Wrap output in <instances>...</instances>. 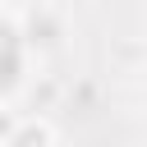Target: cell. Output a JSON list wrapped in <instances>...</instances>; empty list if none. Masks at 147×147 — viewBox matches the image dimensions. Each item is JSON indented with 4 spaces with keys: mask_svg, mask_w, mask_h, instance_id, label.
I'll list each match as a JSON object with an SVG mask.
<instances>
[{
    "mask_svg": "<svg viewBox=\"0 0 147 147\" xmlns=\"http://www.w3.org/2000/svg\"><path fill=\"white\" fill-rule=\"evenodd\" d=\"M14 74H18V41H14L9 23L0 18V92H9Z\"/></svg>",
    "mask_w": 147,
    "mask_h": 147,
    "instance_id": "6da1fadb",
    "label": "cell"
},
{
    "mask_svg": "<svg viewBox=\"0 0 147 147\" xmlns=\"http://www.w3.org/2000/svg\"><path fill=\"white\" fill-rule=\"evenodd\" d=\"M9 147H51V129L32 119V124H23V129L9 138Z\"/></svg>",
    "mask_w": 147,
    "mask_h": 147,
    "instance_id": "7a4b0ae2",
    "label": "cell"
}]
</instances>
